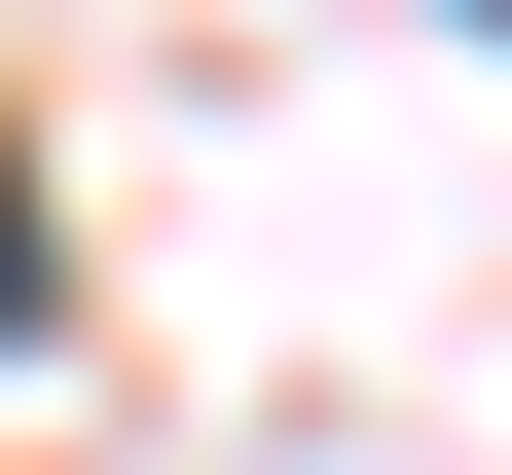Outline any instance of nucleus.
<instances>
[{
  "label": "nucleus",
  "instance_id": "obj_1",
  "mask_svg": "<svg viewBox=\"0 0 512 475\" xmlns=\"http://www.w3.org/2000/svg\"><path fill=\"white\" fill-rule=\"evenodd\" d=\"M0 329H37V183H0Z\"/></svg>",
  "mask_w": 512,
  "mask_h": 475
}]
</instances>
